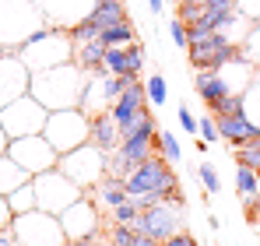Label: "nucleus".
I'll return each instance as SVG.
<instances>
[{
  "label": "nucleus",
  "instance_id": "f257e3e1",
  "mask_svg": "<svg viewBox=\"0 0 260 246\" xmlns=\"http://www.w3.org/2000/svg\"><path fill=\"white\" fill-rule=\"evenodd\" d=\"M85 84H88V74L78 64H60V67L39 71L32 78V84H28V91L43 102L49 113H56V109H81Z\"/></svg>",
  "mask_w": 260,
  "mask_h": 246
},
{
  "label": "nucleus",
  "instance_id": "f03ea898",
  "mask_svg": "<svg viewBox=\"0 0 260 246\" xmlns=\"http://www.w3.org/2000/svg\"><path fill=\"white\" fill-rule=\"evenodd\" d=\"M56 169L67 172L85 194H91V190L102 183V176L109 172V151H102V148H95L91 141H85V144L71 148L67 155H60Z\"/></svg>",
  "mask_w": 260,
  "mask_h": 246
},
{
  "label": "nucleus",
  "instance_id": "7ed1b4c3",
  "mask_svg": "<svg viewBox=\"0 0 260 246\" xmlns=\"http://www.w3.org/2000/svg\"><path fill=\"white\" fill-rule=\"evenodd\" d=\"M46 120H49V109H46L32 91L18 95L14 102H7V106L0 109V127H4V134H7L11 141H14V137H25V134H43Z\"/></svg>",
  "mask_w": 260,
  "mask_h": 246
},
{
  "label": "nucleus",
  "instance_id": "20e7f679",
  "mask_svg": "<svg viewBox=\"0 0 260 246\" xmlns=\"http://www.w3.org/2000/svg\"><path fill=\"white\" fill-rule=\"evenodd\" d=\"M32 183H36V207L49 214H63L78 197H85V190L60 169H46L39 176H32Z\"/></svg>",
  "mask_w": 260,
  "mask_h": 246
},
{
  "label": "nucleus",
  "instance_id": "39448f33",
  "mask_svg": "<svg viewBox=\"0 0 260 246\" xmlns=\"http://www.w3.org/2000/svg\"><path fill=\"white\" fill-rule=\"evenodd\" d=\"M14 243L18 246H60L63 236V225H60V214H49V211H25V214H14Z\"/></svg>",
  "mask_w": 260,
  "mask_h": 246
},
{
  "label": "nucleus",
  "instance_id": "423d86ee",
  "mask_svg": "<svg viewBox=\"0 0 260 246\" xmlns=\"http://www.w3.org/2000/svg\"><path fill=\"white\" fill-rule=\"evenodd\" d=\"M88 130H91V116H85L81 109H56V113H49L43 134L60 155H67L71 148L88 141Z\"/></svg>",
  "mask_w": 260,
  "mask_h": 246
},
{
  "label": "nucleus",
  "instance_id": "0eeeda50",
  "mask_svg": "<svg viewBox=\"0 0 260 246\" xmlns=\"http://www.w3.org/2000/svg\"><path fill=\"white\" fill-rule=\"evenodd\" d=\"M7 155L21 165L28 176H39V172H46V169H56V162H60V151L49 144L46 134H25V137H14V141L7 144Z\"/></svg>",
  "mask_w": 260,
  "mask_h": 246
},
{
  "label": "nucleus",
  "instance_id": "6e6552de",
  "mask_svg": "<svg viewBox=\"0 0 260 246\" xmlns=\"http://www.w3.org/2000/svg\"><path fill=\"white\" fill-rule=\"evenodd\" d=\"M60 225H63L67 239H99V232H102V211L85 194V197H78L74 204L60 214Z\"/></svg>",
  "mask_w": 260,
  "mask_h": 246
},
{
  "label": "nucleus",
  "instance_id": "1a4fd4ad",
  "mask_svg": "<svg viewBox=\"0 0 260 246\" xmlns=\"http://www.w3.org/2000/svg\"><path fill=\"white\" fill-rule=\"evenodd\" d=\"M229 67L232 64H225L218 71H197L193 74V88L208 102V109H215L218 102H225L229 95H246V88H250V81H232V71Z\"/></svg>",
  "mask_w": 260,
  "mask_h": 246
},
{
  "label": "nucleus",
  "instance_id": "9d476101",
  "mask_svg": "<svg viewBox=\"0 0 260 246\" xmlns=\"http://www.w3.org/2000/svg\"><path fill=\"white\" fill-rule=\"evenodd\" d=\"M137 232L166 243L169 236L183 232V207L169 204V201H162V204H155V207H144L141 218H137Z\"/></svg>",
  "mask_w": 260,
  "mask_h": 246
},
{
  "label": "nucleus",
  "instance_id": "9b49d317",
  "mask_svg": "<svg viewBox=\"0 0 260 246\" xmlns=\"http://www.w3.org/2000/svg\"><path fill=\"white\" fill-rule=\"evenodd\" d=\"M239 56H243V46L232 42V39H225L221 32H218L211 42L190 46V64H193L197 71H218V67H225V64L239 60Z\"/></svg>",
  "mask_w": 260,
  "mask_h": 246
},
{
  "label": "nucleus",
  "instance_id": "f8f14e48",
  "mask_svg": "<svg viewBox=\"0 0 260 246\" xmlns=\"http://www.w3.org/2000/svg\"><path fill=\"white\" fill-rule=\"evenodd\" d=\"M28 84L32 78H28V67L21 56H0V109L7 102H14L18 95H25Z\"/></svg>",
  "mask_w": 260,
  "mask_h": 246
},
{
  "label": "nucleus",
  "instance_id": "ddd939ff",
  "mask_svg": "<svg viewBox=\"0 0 260 246\" xmlns=\"http://www.w3.org/2000/svg\"><path fill=\"white\" fill-rule=\"evenodd\" d=\"M144 109H148V95H144V84L137 81V84H127V88H123V95L109 106V116H113L116 127L123 130V127H130V123L137 120Z\"/></svg>",
  "mask_w": 260,
  "mask_h": 246
},
{
  "label": "nucleus",
  "instance_id": "4468645a",
  "mask_svg": "<svg viewBox=\"0 0 260 246\" xmlns=\"http://www.w3.org/2000/svg\"><path fill=\"white\" fill-rule=\"evenodd\" d=\"M215 116V113H211ZM218 120V134H221V141H229L232 148H239V144H246L250 137H257L260 134V123L250 120V113H232V116H215Z\"/></svg>",
  "mask_w": 260,
  "mask_h": 246
},
{
  "label": "nucleus",
  "instance_id": "2eb2a0df",
  "mask_svg": "<svg viewBox=\"0 0 260 246\" xmlns=\"http://www.w3.org/2000/svg\"><path fill=\"white\" fill-rule=\"evenodd\" d=\"M88 141H91L95 148H102V151H116V148H120V127H116V120H113V116H109V109L91 116Z\"/></svg>",
  "mask_w": 260,
  "mask_h": 246
},
{
  "label": "nucleus",
  "instance_id": "dca6fc26",
  "mask_svg": "<svg viewBox=\"0 0 260 246\" xmlns=\"http://www.w3.org/2000/svg\"><path fill=\"white\" fill-rule=\"evenodd\" d=\"M91 197H95V204L102 207V211H113L116 204H123L130 194H127V187H123V179H120V176H109V172H106V176H102V183L91 190Z\"/></svg>",
  "mask_w": 260,
  "mask_h": 246
},
{
  "label": "nucleus",
  "instance_id": "f3484780",
  "mask_svg": "<svg viewBox=\"0 0 260 246\" xmlns=\"http://www.w3.org/2000/svg\"><path fill=\"white\" fill-rule=\"evenodd\" d=\"M88 18L102 32V28H113V25H127V7H123V0H95Z\"/></svg>",
  "mask_w": 260,
  "mask_h": 246
},
{
  "label": "nucleus",
  "instance_id": "a211bd4d",
  "mask_svg": "<svg viewBox=\"0 0 260 246\" xmlns=\"http://www.w3.org/2000/svg\"><path fill=\"white\" fill-rule=\"evenodd\" d=\"M102 56H106V46L99 39L74 42V53H71V60H74L85 74H106V71H102Z\"/></svg>",
  "mask_w": 260,
  "mask_h": 246
},
{
  "label": "nucleus",
  "instance_id": "6ab92c4d",
  "mask_svg": "<svg viewBox=\"0 0 260 246\" xmlns=\"http://www.w3.org/2000/svg\"><path fill=\"white\" fill-rule=\"evenodd\" d=\"M28 179H32V176L14 162L11 155H0V194H4V197H11V194H14L21 183H28Z\"/></svg>",
  "mask_w": 260,
  "mask_h": 246
},
{
  "label": "nucleus",
  "instance_id": "aec40b11",
  "mask_svg": "<svg viewBox=\"0 0 260 246\" xmlns=\"http://www.w3.org/2000/svg\"><path fill=\"white\" fill-rule=\"evenodd\" d=\"M236 194H239V201L246 204V201H253L260 194V172L257 169H250V165H236Z\"/></svg>",
  "mask_w": 260,
  "mask_h": 246
},
{
  "label": "nucleus",
  "instance_id": "412c9836",
  "mask_svg": "<svg viewBox=\"0 0 260 246\" xmlns=\"http://www.w3.org/2000/svg\"><path fill=\"white\" fill-rule=\"evenodd\" d=\"M102 71H106V74H116V78L130 74L127 49H123V46H106V56H102ZM134 78H137V74H134Z\"/></svg>",
  "mask_w": 260,
  "mask_h": 246
},
{
  "label": "nucleus",
  "instance_id": "4be33fe9",
  "mask_svg": "<svg viewBox=\"0 0 260 246\" xmlns=\"http://www.w3.org/2000/svg\"><path fill=\"white\" fill-rule=\"evenodd\" d=\"M11 207H14V214H25V211H36V183L28 179V183H21L11 197Z\"/></svg>",
  "mask_w": 260,
  "mask_h": 246
},
{
  "label": "nucleus",
  "instance_id": "5701e85b",
  "mask_svg": "<svg viewBox=\"0 0 260 246\" xmlns=\"http://www.w3.org/2000/svg\"><path fill=\"white\" fill-rule=\"evenodd\" d=\"M155 151L166 159V162H179V141H176V134L173 130H162L158 127V137H155Z\"/></svg>",
  "mask_w": 260,
  "mask_h": 246
},
{
  "label": "nucleus",
  "instance_id": "b1692460",
  "mask_svg": "<svg viewBox=\"0 0 260 246\" xmlns=\"http://www.w3.org/2000/svg\"><path fill=\"white\" fill-rule=\"evenodd\" d=\"M137 218H141V204H137L134 197H127L123 204H116L113 211H109V222H120V225H134V229H137Z\"/></svg>",
  "mask_w": 260,
  "mask_h": 246
},
{
  "label": "nucleus",
  "instance_id": "393cba45",
  "mask_svg": "<svg viewBox=\"0 0 260 246\" xmlns=\"http://www.w3.org/2000/svg\"><path fill=\"white\" fill-rule=\"evenodd\" d=\"M144 95H148V106H155V109H162L166 106V95H169V84L162 74H151L148 84H144Z\"/></svg>",
  "mask_w": 260,
  "mask_h": 246
},
{
  "label": "nucleus",
  "instance_id": "a878e982",
  "mask_svg": "<svg viewBox=\"0 0 260 246\" xmlns=\"http://www.w3.org/2000/svg\"><path fill=\"white\" fill-rule=\"evenodd\" d=\"M99 42H102V46H127V42H134V28H130V25L102 28V32H99Z\"/></svg>",
  "mask_w": 260,
  "mask_h": 246
},
{
  "label": "nucleus",
  "instance_id": "bb28decb",
  "mask_svg": "<svg viewBox=\"0 0 260 246\" xmlns=\"http://www.w3.org/2000/svg\"><path fill=\"white\" fill-rule=\"evenodd\" d=\"M236 159H239L243 165H250V169H260V134L236 148Z\"/></svg>",
  "mask_w": 260,
  "mask_h": 246
},
{
  "label": "nucleus",
  "instance_id": "cd10ccee",
  "mask_svg": "<svg viewBox=\"0 0 260 246\" xmlns=\"http://www.w3.org/2000/svg\"><path fill=\"white\" fill-rule=\"evenodd\" d=\"M197 176H201V183H204V194H208V197H215L218 190H221V176H218V169L211 162H201V165H197Z\"/></svg>",
  "mask_w": 260,
  "mask_h": 246
},
{
  "label": "nucleus",
  "instance_id": "c85d7f7f",
  "mask_svg": "<svg viewBox=\"0 0 260 246\" xmlns=\"http://www.w3.org/2000/svg\"><path fill=\"white\" fill-rule=\"evenodd\" d=\"M134 236H137V229H134V225H120V222H113V225L106 229L109 246H130V243H134Z\"/></svg>",
  "mask_w": 260,
  "mask_h": 246
},
{
  "label": "nucleus",
  "instance_id": "c756f323",
  "mask_svg": "<svg viewBox=\"0 0 260 246\" xmlns=\"http://www.w3.org/2000/svg\"><path fill=\"white\" fill-rule=\"evenodd\" d=\"M211 113H215V116H232V113H246V99H243V95H229L225 102H218Z\"/></svg>",
  "mask_w": 260,
  "mask_h": 246
},
{
  "label": "nucleus",
  "instance_id": "7c9ffc66",
  "mask_svg": "<svg viewBox=\"0 0 260 246\" xmlns=\"http://www.w3.org/2000/svg\"><path fill=\"white\" fill-rule=\"evenodd\" d=\"M197 137H201L204 144H218V141H221V134H218V120H215V116H201Z\"/></svg>",
  "mask_w": 260,
  "mask_h": 246
},
{
  "label": "nucleus",
  "instance_id": "2f4dec72",
  "mask_svg": "<svg viewBox=\"0 0 260 246\" xmlns=\"http://www.w3.org/2000/svg\"><path fill=\"white\" fill-rule=\"evenodd\" d=\"M179 127L190 134V137H197V127H201V120H193V113H190V106H179Z\"/></svg>",
  "mask_w": 260,
  "mask_h": 246
},
{
  "label": "nucleus",
  "instance_id": "473e14b6",
  "mask_svg": "<svg viewBox=\"0 0 260 246\" xmlns=\"http://www.w3.org/2000/svg\"><path fill=\"white\" fill-rule=\"evenodd\" d=\"M14 225V207H11V201L0 194V229H11Z\"/></svg>",
  "mask_w": 260,
  "mask_h": 246
},
{
  "label": "nucleus",
  "instance_id": "72a5a7b5",
  "mask_svg": "<svg viewBox=\"0 0 260 246\" xmlns=\"http://www.w3.org/2000/svg\"><path fill=\"white\" fill-rule=\"evenodd\" d=\"M169 36H173L176 46H190V42H186V25H183L179 18H173V21H169Z\"/></svg>",
  "mask_w": 260,
  "mask_h": 246
},
{
  "label": "nucleus",
  "instance_id": "f704fd0d",
  "mask_svg": "<svg viewBox=\"0 0 260 246\" xmlns=\"http://www.w3.org/2000/svg\"><path fill=\"white\" fill-rule=\"evenodd\" d=\"M158 246H201V243H197V239H193V236H190V232L183 229V232H176V236H169L166 243H158Z\"/></svg>",
  "mask_w": 260,
  "mask_h": 246
},
{
  "label": "nucleus",
  "instance_id": "c9c22d12",
  "mask_svg": "<svg viewBox=\"0 0 260 246\" xmlns=\"http://www.w3.org/2000/svg\"><path fill=\"white\" fill-rule=\"evenodd\" d=\"M130 246H158V239H151V236H144V232H137L134 236V243Z\"/></svg>",
  "mask_w": 260,
  "mask_h": 246
},
{
  "label": "nucleus",
  "instance_id": "e433bc0d",
  "mask_svg": "<svg viewBox=\"0 0 260 246\" xmlns=\"http://www.w3.org/2000/svg\"><path fill=\"white\" fill-rule=\"evenodd\" d=\"M60 246H102L99 239H63Z\"/></svg>",
  "mask_w": 260,
  "mask_h": 246
},
{
  "label": "nucleus",
  "instance_id": "4c0bfd02",
  "mask_svg": "<svg viewBox=\"0 0 260 246\" xmlns=\"http://www.w3.org/2000/svg\"><path fill=\"white\" fill-rule=\"evenodd\" d=\"M7 144H11V137H7L4 127H0V155H7Z\"/></svg>",
  "mask_w": 260,
  "mask_h": 246
},
{
  "label": "nucleus",
  "instance_id": "58836bf2",
  "mask_svg": "<svg viewBox=\"0 0 260 246\" xmlns=\"http://www.w3.org/2000/svg\"><path fill=\"white\" fill-rule=\"evenodd\" d=\"M208 229H215V232L221 229V222H218V214H208Z\"/></svg>",
  "mask_w": 260,
  "mask_h": 246
},
{
  "label": "nucleus",
  "instance_id": "ea45409f",
  "mask_svg": "<svg viewBox=\"0 0 260 246\" xmlns=\"http://www.w3.org/2000/svg\"><path fill=\"white\" fill-rule=\"evenodd\" d=\"M148 7H151V11L158 14V11H162V0H148Z\"/></svg>",
  "mask_w": 260,
  "mask_h": 246
},
{
  "label": "nucleus",
  "instance_id": "a19ab883",
  "mask_svg": "<svg viewBox=\"0 0 260 246\" xmlns=\"http://www.w3.org/2000/svg\"><path fill=\"white\" fill-rule=\"evenodd\" d=\"M102 246H106V243H102Z\"/></svg>",
  "mask_w": 260,
  "mask_h": 246
}]
</instances>
